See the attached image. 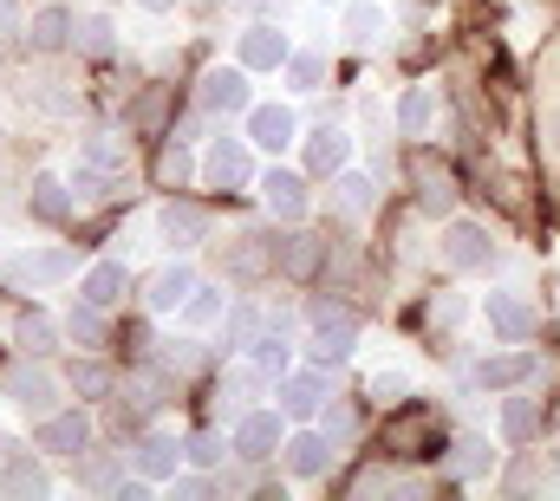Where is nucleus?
Listing matches in <instances>:
<instances>
[{"label":"nucleus","instance_id":"obj_1","mask_svg":"<svg viewBox=\"0 0 560 501\" xmlns=\"http://www.w3.org/2000/svg\"><path fill=\"white\" fill-rule=\"evenodd\" d=\"M72 183H79L85 202L118 196V189H125V143H118V137H85V150H79V163H72Z\"/></svg>","mask_w":560,"mask_h":501},{"label":"nucleus","instance_id":"obj_2","mask_svg":"<svg viewBox=\"0 0 560 501\" xmlns=\"http://www.w3.org/2000/svg\"><path fill=\"white\" fill-rule=\"evenodd\" d=\"M392 456H423V450H436L443 443V423H436V410L430 404H405V410H392L385 417V436H378Z\"/></svg>","mask_w":560,"mask_h":501},{"label":"nucleus","instance_id":"obj_3","mask_svg":"<svg viewBox=\"0 0 560 501\" xmlns=\"http://www.w3.org/2000/svg\"><path fill=\"white\" fill-rule=\"evenodd\" d=\"M482 313H489V333H495V339H509V346H522V339L541 326L535 300H528V293H509V287H502V293H489V306H482Z\"/></svg>","mask_w":560,"mask_h":501},{"label":"nucleus","instance_id":"obj_4","mask_svg":"<svg viewBox=\"0 0 560 501\" xmlns=\"http://www.w3.org/2000/svg\"><path fill=\"white\" fill-rule=\"evenodd\" d=\"M443 260H450L456 273H476V267H489V260H495L489 229H482V222H450V229H443Z\"/></svg>","mask_w":560,"mask_h":501},{"label":"nucleus","instance_id":"obj_5","mask_svg":"<svg viewBox=\"0 0 560 501\" xmlns=\"http://www.w3.org/2000/svg\"><path fill=\"white\" fill-rule=\"evenodd\" d=\"M0 391H7L26 417H52V397H59L52 372H39V365H13V372L0 377Z\"/></svg>","mask_w":560,"mask_h":501},{"label":"nucleus","instance_id":"obj_6","mask_svg":"<svg viewBox=\"0 0 560 501\" xmlns=\"http://www.w3.org/2000/svg\"><path fill=\"white\" fill-rule=\"evenodd\" d=\"M189 293H196V267H156L150 280H143V306L150 313H176V306H189Z\"/></svg>","mask_w":560,"mask_h":501},{"label":"nucleus","instance_id":"obj_7","mask_svg":"<svg viewBox=\"0 0 560 501\" xmlns=\"http://www.w3.org/2000/svg\"><path fill=\"white\" fill-rule=\"evenodd\" d=\"M319 333H313V359L319 365H339V359H352V346H359V319L352 313H326V319H313Z\"/></svg>","mask_w":560,"mask_h":501},{"label":"nucleus","instance_id":"obj_8","mask_svg":"<svg viewBox=\"0 0 560 501\" xmlns=\"http://www.w3.org/2000/svg\"><path fill=\"white\" fill-rule=\"evenodd\" d=\"M66 273H72V254H66V248L20 254V260L7 267V280H13V287H52V280H66Z\"/></svg>","mask_w":560,"mask_h":501},{"label":"nucleus","instance_id":"obj_9","mask_svg":"<svg viewBox=\"0 0 560 501\" xmlns=\"http://www.w3.org/2000/svg\"><path fill=\"white\" fill-rule=\"evenodd\" d=\"M528 377H541V359H535V352H502V359H482L476 384H482V391H522Z\"/></svg>","mask_w":560,"mask_h":501},{"label":"nucleus","instance_id":"obj_10","mask_svg":"<svg viewBox=\"0 0 560 501\" xmlns=\"http://www.w3.org/2000/svg\"><path fill=\"white\" fill-rule=\"evenodd\" d=\"M202 112H248V72H229V66H215V72H202Z\"/></svg>","mask_w":560,"mask_h":501},{"label":"nucleus","instance_id":"obj_11","mask_svg":"<svg viewBox=\"0 0 560 501\" xmlns=\"http://www.w3.org/2000/svg\"><path fill=\"white\" fill-rule=\"evenodd\" d=\"M235 450H242L248 463H268L275 450H287V443H280V417H268V410H248V417H242V430H235Z\"/></svg>","mask_w":560,"mask_h":501},{"label":"nucleus","instance_id":"obj_12","mask_svg":"<svg viewBox=\"0 0 560 501\" xmlns=\"http://www.w3.org/2000/svg\"><path fill=\"white\" fill-rule=\"evenodd\" d=\"M85 443H92V423H85L79 410H72V417H46V423H39V450H46V456H79Z\"/></svg>","mask_w":560,"mask_h":501},{"label":"nucleus","instance_id":"obj_13","mask_svg":"<svg viewBox=\"0 0 560 501\" xmlns=\"http://www.w3.org/2000/svg\"><path fill=\"white\" fill-rule=\"evenodd\" d=\"M326 469H332V436L300 430V436L287 443V476H326Z\"/></svg>","mask_w":560,"mask_h":501},{"label":"nucleus","instance_id":"obj_14","mask_svg":"<svg viewBox=\"0 0 560 501\" xmlns=\"http://www.w3.org/2000/svg\"><path fill=\"white\" fill-rule=\"evenodd\" d=\"M248 137H255L261 150H287V143L300 137V118H293L287 105H261V112H248Z\"/></svg>","mask_w":560,"mask_h":501},{"label":"nucleus","instance_id":"obj_15","mask_svg":"<svg viewBox=\"0 0 560 501\" xmlns=\"http://www.w3.org/2000/svg\"><path fill=\"white\" fill-rule=\"evenodd\" d=\"M131 456H138V476L163 482V476H176V463H183L189 450H183L176 436H138V450H131Z\"/></svg>","mask_w":560,"mask_h":501},{"label":"nucleus","instance_id":"obj_16","mask_svg":"<svg viewBox=\"0 0 560 501\" xmlns=\"http://www.w3.org/2000/svg\"><path fill=\"white\" fill-rule=\"evenodd\" d=\"M418 209L423 215H450V209H456V176H450V170L418 163Z\"/></svg>","mask_w":560,"mask_h":501},{"label":"nucleus","instance_id":"obj_17","mask_svg":"<svg viewBox=\"0 0 560 501\" xmlns=\"http://www.w3.org/2000/svg\"><path fill=\"white\" fill-rule=\"evenodd\" d=\"M268 254H275V242H268V235H235V248L222 254V273L248 287V280L261 273V260H268Z\"/></svg>","mask_w":560,"mask_h":501},{"label":"nucleus","instance_id":"obj_18","mask_svg":"<svg viewBox=\"0 0 560 501\" xmlns=\"http://www.w3.org/2000/svg\"><path fill=\"white\" fill-rule=\"evenodd\" d=\"M319 404H326V377L300 372V377H287V384H280V410H287V417H300V423H306V417H319Z\"/></svg>","mask_w":560,"mask_h":501},{"label":"nucleus","instance_id":"obj_19","mask_svg":"<svg viewBox=\"0 0 560 501\" xmlns=\"http://www.w3.org/2000/svg\"><path fill=\"white\" fill-rule=\"evenodd\" d=\"M125 287H131L125 260H98V267L85 273V287H79V293H85L92 306H118V300H125Z\"/></svg>","mask_w":560,"mask_h":501},{"label":"nucleus","instance_id":"obj_20","mask_svg":"<svg viewBox=\"0 0 560 501\" xmlns=\"http://www.w3.org/2000/svg\"><path fill=\"white\" fill-rule=\"evenodd\" d=\"M261 196H268V209H275L280 222H300V215H306V183L287 176V170H275V176L261 183Z\"/></svg>","mask_w":560,"mask_h":501},{"label":"nucleus","instance_id":"obj_21","mask_svg":"<svg viewBox=\"0 0 560 501\" xmlns=\"http://www.w3.org/2000/svg\"><path fill=\"white\" fill-rule=\"evenodd\" d=\"M555 456H548V450H522V463H515V469H509V496H528V489H548V482H555Z\"/></svg>","mask_w":560,"mask_h":501},{"label":"nucleus","instance_id":"obj_22","mask_svg":"<svg viewBox=\"0 0 560 501\" xmlns=\"http://www.w3.org/2000/svg\"><path fill=\"white\" fill-rule=\"evenodd\" d=\"M280 59H287V39H280L275 26H248V33H242V66L268 72V66H280Z\"/></svg>","mask_w":560,"mask_h":501},{"label":"nucleus","instance_id":"obj_23","mask_svg":"<svg viewBox=\"0 0 560 501\" xmlns=\"http://www.w3.org/2000/svg\"><path fill=\"white\" fill-rule=\"evenodd\" d=\"M248 170H255V163H248V150H242V143H229V137H222V143L209 150V183L235 189V183H248Z\"/></svg>","mask_w":560,"mask_h":501},{"label":"nucleus","instance_id":"obj_24","mask_svg":"<svg viewBox=\"0 0 560 501\" xmlns=\"http://www.w3.org/2000/svg\"><path fill=\"white\" fill-rule=\"evenodd\" d=\"M541 430V404L535 397H502V436L509 443H535Z\"/></svg>","mask_w":560,"mask_h":501},{"label":"nucleus","instance_id":"obj_25","mask_svg":"<svg viewBox=\"0 0 560 501\" xmlns=\"http://www.w3.org/2000/svg\"><path fill=\"white\" fill-rule=\"evenodd\" d=\"M489 469H495L489 436H456L450 443V476H489Z\"/></svg>","mask_w":560,"mask_h":501},{"label":"nucleus","instance_id":"obj_26","mask_svg":"<svg viewBox=\"0 0 560 501\" xmlns=\"http://www.w3.org/2000/svg\"><path fill=\"white\" fill-rule=\"evenodd\" d=\"M346 150H352V143H346V130H313V143H306V163H313V170H319V176H332V170H346Z\"/></svg>","mask_w":560,"mask_h":501},{"label":"nucleus","instance_id":"obj_27","mask_svg":"<svg viewBox=\"0 0 560 501\" xmlns=\"http://www.w3.org/2000/svg\"><path fill=\"white\" fill-rule=\"evenodd\" d=\"M79 33V20L66 13V7H39V20H33V46H46V53H59L66 39Z\"/></svg>","mask_w":560,"mask_h":501},{"label":"nucleus","instance_id":"obj_28","mask_svg":"<svg viewBox=\"0 0 560 501\" xmlns=\"http://www.w3.org/2000/svg\"><path fill=\"white\" fill-rule=\"evenodd\" d=\"M398 125H405V137H423V130L436 125V98H430V85H411V92H405Z\"/></svg>","mask_w":560,"mask_h":501},{"label":"nucleus","instance_id":"obj_29","mask_svg":"<svg viewBox=\"0 0 560 501\" xmlns=\"http://www.w3.org/2000/svg\"><path fill=\"white\" fill-rule=\"evenodd\" d=\"M209 222H202V209H189V202H170L163 209V235L176 242V248H196V235H202Z\"/></svg>","mask_w":560,"mask_h":501},{"label":"nucleus","instance_id":"obj_30","mask_svg":"<svg viewBox=\"0 0 560 501\" xmlns=\"http://www.w3.org/2000/svg\"><path fill=\"white\" fill-rule=\"evenodd\" d=\"M66 339H72V346H105V306L79 300V306H72V319H66Z\"/></svg>","mask_w":560,"mask_h":501},{"label":"nucleus","instance_id":"obj_31","mask_svg":"<svg viewBox=\"0 0 560 501\" xmlns=\"http://www.w3.org/2000/svg\"><path fill=\"white\" fill-rule=\"evenodd\" d=\"M255 339H261V313H255V306H235V313L222 319V346H229V352H255Z\"/></svg>","mask_w":560,"mask_h":501},{"label":"nucleus","instance_id":"obj_32","mask_svg":"<svg viewBox=\"0 0 560 501\" xmlns=\"http://www.w3.org/2000/svg\"><path fill=\"white\" fill-rule=\"evenodd\" d=\"M13 339H20V352H52V339H59V326L46 319V313H20V326H13Z\"/></svg>","mask_w":560,"mask_h":501},{"label":"nucleus","instance_id":"obj_33","mask_svg":"<svg viewBox=\"0 0 560 501\" xmlns=\"http://www.w3.org/2000/svg\"><path fill=\"white\" fill-rule=\"evenodd\" d=\"M275 260L287 267V273H313L319 242H313V235H280V242H275Z\"/></svg>","mask_w":560,"mask_h":501},{"label":"nucleus","instance_id":"obj_34","mask_svg":"<svg viewBox=\"0 0 560 501\" xmlns=\"http://www.w3.org/2000/svg\"><path fill=\"white\" fill-rule=\"evenodd\" d=\"M339 215H365L372 209V176H359V170H339Z\"/></svg>","mask_w":560,"mask_h":501},{"label":"nucleus","instance_id":"obj_35","mask_svg":"<svg viewBox=\"0 0 560 501\" xmlns=\"http://www.w3.org/2000/svg\"><path fill=\"white\" fill-rule=\"evenodd\" d=\"M261 365H255V372H235V377H222V410H242V417H248V397H255V391H261Z\"/></svg>","mask_w":560,"mask_h":501},{"label":"nucleus","instance_id":"obj_36","mask_svg":"<svg viewBox=\"0 0 560 501\" xmlns=\"http://www.w3.org/2000/svg\"><path fill=\"white\" fill-rule=\"evenodd\" d=\"M7 496H13V501H20V496H26V501L46 496V476H39V463H7Z\"/></svg>","mask_w":560,"mask_h":501},{"label":"nucleus","instance_id":"obj_37","mask_svg":"<svg viewBox=\"0 0 560 501\" xmlns=\"http://www.w3.org/2000/svg\"><path fill=\"white\" fill-rule=\"evenodd\" d=\"M33 215H39V222H66V215H72L66 189H59V183H33Z\"/></svg>","mask_w":560,"mask_h":501},{"label":"nucleus","instance_id":"obj_38","mask_svg":"<svg viewBox=\"0 0 560 501\" xmlns=\"http://www.w3.org/2000/svg\"><path fill=\"white\" fill-rule=\"evenodd\" d=\"M163 112H170V92H143L138 105H131V125H138L143 137H156V130H163Z\"/></svg>","mask_w":560,"mask_h":501},{"label":"nucleus","instance_id":"obj_39","mask_svg":"<svg viewBox=\"0 0 560 501\" xmlns=\"http://www.w3.org/2000/svg\"><path fill=\"white\" fill-rule=\"evenodd\" d=\"M346 33H352L359 46H372V39L385 33V13H378V7H346Z\"/></svg>","mask_w":560,"mask_h":501},{"label":"nucleus","instance_id":"obj_40","mask_svg":"<svg viewBox=\"0 0 560 501\" xmlns=\"http://www.w3.org/2000/svg\"><path fill=\"white\" fill-rule=\"evenodd\" d=\"M79 482H85V489H112V482H118V463H112V456L79 450Z\"/></svg>","mask_w":560,"mask_h":501},{"label":"nucleus","instance_id":"obj_41","mask_svg":"<svg viewBox=\"0 0 560 501\" xmlns=\"http://www.w3.org/2000/svg\"><path fill=\"white\" fill-rule=\"evenodd\" d=\"M183 450H189V463H196V469H209V463H222V456H229V450H222V436H215V430H196V436H189V443H183Z\"/></svg>","mask_w":560,"mask_h":501},{"label":"nucleus","instance_id":"obj_42","mask_svg":"<svg viewBox=\"0 0 560 501\" xmlns=\"http://www.w3.org/2000/svg\"><path fill=\"white\" fill-rule=\"evenodd\" d=\"M287 79H293V92H313V85L326 79V66H319V53H300V59L287 66Z\"/></svg>","mask_w":560,"mask_h":501},{"label":"nucleus","instance_id":"obj_43","mask_svg":"<svg viewBox=\"0 0 560 501\" xmlns=\"http://www.w3.org/2000/svg\"><path fill=\"white\" fill-rule=\"evenodd\" d=\"M463 313H469V306H463V293H436V300H430V326H443V333H450V326H463Z\"/></svg>","mask_w":560,"mask_h":501},{"label":"nucleus","instance_id":"obj_44","mask_svg":"<svg viewBox=\"0 0 560 501\" xmlns=\"http://www.w3.org/2000/svg\"><path fill=\"white\" fill-rule=\"evenodd\" d=\"M72 391L105 397V391H112V372H105V365H72Z\"/></svg>","mask_w":560,"mask_h":501},{"label":"nucleus","instance_id":"obj_45","mask_svg":"<svg viewBox=\"0 0 560 501\" xmlns=\"http://www.w3.org/2000/svg\"><path fill=\"white\" fill-rule=\"evenodd\" d=\"M79 46H85V53H105V46H112V20H98V13L79 20Z\"/></svg>","mask_w":560,"mask_h":501},{"label":"nucleus","instance_id":"obj_46","mask_svg":"<svg viewBox=\"0 0 560 501\" xmlns=\"http://www.w3.org/2000/svg\"><path fill=\"white\" fill-rule=\"evenodd\" d=\"M541 150H548V163L560 170V98L541 112Z\"/></svg>","mask_w":560,"mask_h":501},{"label":"nucleus","instance_id":"obj_47","mask_svg":"<svg viewBox=\"0 0 560 501\" xmlns=\"http://www.w3.org/2000/svg\"><path fill=\"white\" fill-rule=\"evenodd\" d=\"M405 391H411V377H405V372H378V377H372V397H378V404H398Z\"/></svg>","mask_w":560,"mask_h":501},{"label":"nucleus","instance_id":"obj_48","mask_svg":"<svg viewBox=\"0 0 560 501\" xmlns=\"http://www.w3.org/2000/svg\"><path fill=\"white\" fill-rule=\"evenodd\" d=\"M255 365H261L268 377L287 372V346H280V339H255Z\"/></svg>","mask_w":560,"mask_h":501},{"label":"nucleus","instance_id":"obj_49","mask_svg":"<svg viewBox=\"0 0 560 501\" xmlns=\"http://www.w3.org/2000/svg\"><path fill=\"white\" fill-rule=\"evenodd\" d=\"M183 176H189V150H183V143H170V150H163V183L176 189Z\"/></svg>","mask_w":560,"mask_h":501},{"label":"nucleus","instance_id":"obj_50","mask_svg":"<svg viewBox=\"0 0 560 501\" xmlns=\"http://www.w3.org/2000/svg\"><path fill=\"white\" fill-rule=\"evenodd\" d=\"M196 359H202V352H196V339H176V346L163 352V365H170V372H189Z\"/></svg>","mask_w":560,"mask_h":501},{"label":"nucleus","instance_id":"obj_51","mask_svg":"<svg viewBox=\"0 0 560 501\" xmlns=\"http://www.w3.org/2000/svg\"><path fill=\"white\" fill-rule=\"evenodd\" d=\"M215 313H222V300H215V293H189V319H196V326H209Z\"/></svg>","mask_w":560,"mask_h":501},{"label":"nucleus","instance_id":"obj_52","mask_svg":"<svg viewBox=\"0 0 560 501\" xmlns=\"http://www.w3.org/2000/svg\"><path fill=\"white\" fill-rule=\"evenodd\" d=\"M20 26V0H0V33H13Z\"/></svg>","mask_w":560,"mask_h":501},{"label":"nucleus","instance_id":"obj_53","mask_svg":"<svg viewBox=\"0 0 560 501\" xmlns=\"http://www.w3.org/2000/svg\"><path fill=\"white\" fill-rule=\"evenodd\" d=\"M138 7H150V13H163V7H176V0H138Z\"/></svg>","mask_w":560,"mask_h":501},{"label":"nucleus","instance_id":"obj_54","mask_svg":"<svg viewBox=\"0 0 560 501\" xmlns=\"http://www.w3.org/2000/svg\"><path fill=\"white\" fill-rule=\"evenodd\" d=\"M555 423H560V417H555Z\"/></svg>","mask_w":560,"mask_h":501}]
</instances>
